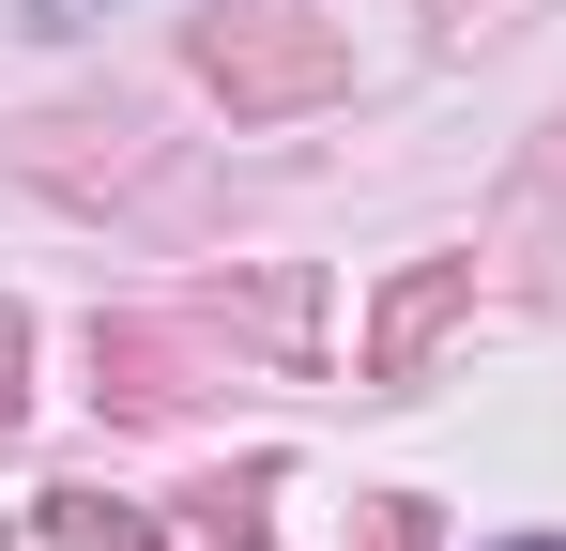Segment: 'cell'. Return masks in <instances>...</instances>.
Segmentation results:
<instances>
[{
  "label": "cell",
  "instance_id": "cell-4",
  "mask_svg": "<svg viewBox=\"0 0 566 551\" xmlns=\"http://www.w3.org/2000/svg\"><path fill=\"white\" fill-rule=\"evenodd\" d=\"M185 537H199V551H261V537H276V459L199 475V490H185Z\"/></svg>",
  "mask_w": 566,
  "mask_h": 551
},
{
  "label": "cell",
  "instance_id": "cell-6",
  "mask_svg": "<svg viewBox=\"0 0 566 551\" xmlns=\"http://www.w3.org/2000/svg\"><path fill=\"white\" fill-rule=\"evenodd\" d=\"M429 537H444V521H429V490H368L337 551H429Z\"/></svg>",
  "mask_w": 566,
  "mask_h": 551
},
{
  "label": "cell",
  "instance_id": "cell-3",
  "mask_svg": "<svg viewBox=\"0 0 566 551\" xmlns=\"http://www.w3.org/2000/svg\"><path fill=\"white\" fill-rule=\"evenodd\" d=\"M93 398H107V414H185L199 367H185L169 322H93Z\"/></svg>",
  "mask_w": 566,
  "mask_h": 551
},
{
  "label": "cell",
  "instance_id": "cell-2",
  "mask_svg": "<svg viewBox=\"0 0 566 551\" xmlns=\"http://www.w3.org/2000/svg\"><path fill=\"white\" fill-rule=\"evenodd\" d=\"M474 322V261H398L368 306V383H429V353Z\"/></svg>",
  "mask_w": 566,
  "mask_h": 551
},
{
  "label": "cell",
  "instance_id": "cell-7",
  "mask_svg": "<svg viewBox=\"0 0 566 551\" xmlns=\"http://www.w3.org/2000/svg\"><path fill=\"white\" fill-rule=\"evenodd\" d=\"M31 31H77V0H31Z\"/></svg>",
  "mask_w": 566,
  "mask_h": 551
},
{
  "label": "cell",
  "instance_id": "cell-5",
  "mask_svg": "<svg viewBox=\"0 0 566 551\" xmlns=\"http://www.w3.org/2000/svg\"><path fill=\"white\" fill-rule=\"evenodd\" d=\"M46 537L62 551H154V521H138L123 490H46Z\"/></svg>",
  "mask_w": 566,
  "mask_h": 551
},
{
  "label": "cell",
  "instance_id": "cell-8",
  "mask_svg": "<svg viewBox=\"0 0 566 551\" xmlns=\"http://www.w3.org/2000/svg\"><path fill=\"white\" fill-rule=\"evenodd\" d=\"M521 551H566V537H521Z\"/></svg>",
  "mask_w": 566,
  "mask_h": 551
},
{
  "label": "cell",
  "instance_id": "cell-1",
  "mask_svg": "<svg viewBox=\"0 0 566 551\" xmlns=\"http://www.w3.org/2000/svg\"><path fill=\"white\" fill-rule=\"evenodd\" d=\"M185 62H199V92L230 123H306V107L353 92V31L337 15H291V0H230V15L185 31Z\"/></svg>",
  "mask_w": 566,
  "mask_h": 551
}]
</instances>
